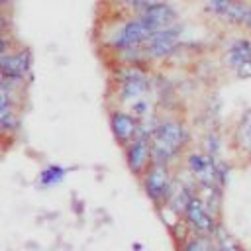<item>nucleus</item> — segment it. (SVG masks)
<instances>
[{
	"label": "nucleus",
	"instance_id": "nucleus-1",
	"mask_svg": "<svg viewBox=\"0 0 251 251\" xmlns=\"http://www.w3.org/2000/svg\"><path fill=\"white\" fill-rule=\"evenodd\" d=\"M188 129L182 120L175 116H167L163 120H157L153 131L149 133V149H151V161L169 165L175 161L182 149L188 143Z\"/></svg>",
	"mask_w": 251,
	"mask_h": 251
},
{
	"label": "nucleus",
	"instance_id": "nucleus-2",
	"mask_svg": "<svg viewBox=\"0 0 251 251\" xmlns=\"http://www.w3.org/2000/svg\"><path fill=\"white\" fill-rule=\"evenodd\" d=\"M145 194L155 206H165L169 202L171 190H173V176L169 171V165L151 161L147 169L139 175Z\"/></svg>",
	"mask_w": 251,
	"mask_h": 251
},
{
	"label": "nucleus",
	"instance_id": "nucleus-3",
	"mask_svg": "<svg viewBox=\"0 0 251 251\" xmlns=\"http://www.w3.org/2000/svg\"><path fill=\"white\" fill-rule=\"evenodd\" d=\"M180 33L182 27L178 24H171L167 27L155 29L151 31V35L143 41L141 49H143V57L145 61H159V59H167L180 41Z\"/></svg>",
	"mask_w": 251,
	"mask_h": 251
},
{
	"label": "nucleus",
	"instance_id": "nucleus-4",
	"mask_svg": "<svg viewBox=\"0 0 251 251\" xmlns=\"http://www.w3.org/2000/svg\"><path fill=\"white\" fill-rule=\"evenodd\" d=\"M33 55L29 47H12L0 53V80L27 82L31 75Z\"/></svg>",
	"mask_w": 251,
	"mask_h": 251
},
{
	"label": "nucleus",
	"instance_id": "nucleus-5",
	"mask_svg": "<svg viewBox=\"0 0 251 251\" xmlns=\"http://www.w3.org/2000/svg\"><path fill=\"white\" fill-rule=\"evenodd\" d=\"M182 220L184 224L192 229V233H204V235H212L216 229V220L212 210L206 206V202L202 200V196L198 194H190L184 208H182Z\"/></svg>",
	"mask_w": 251,
	"mask_h": 251
},
{
	"label": "nucleus",
	"instance_id": "nucleus-6",
	"mask_svg": "<svg viewBox=\"0 0 251 251\" xmlns=\"http://www.w3.org/2000/svg\"><path fill=\"white\" fill-rule=\"evenodd\" d=\"M151 35V29L139 20V18H133V20H127L126 24H122L114 35L110 37V47L120 51V49H126V47H137V45H143V41Z\"/></svg>",
	"mask_w": 251,
	"mask_h": 251
},
{
	"label": "nucleus",
	"instance_id": "nucleus-7",
	"mask_svg": "<svg viewBox=\"0 0 251 251\" xmlns=\"http://www.w3.org/2000/svg\"><path fill=\"white\" fill-rule=\"evenodd\" d=\"M186 167L192 175V178L198 182L200 188H216L218 178H216V161L206 155V153H192L186 157Z\"/></svg>",
	"mask_w": 251,
	"mask_h": 251
},
{
	"label": "nucleus",
	"instance_id": "nucleus-8",
	"mask_svg": "<svg viewBox=\"0 0 251 251\" xmlns=\"http://www.w3.org/2000/svg\"><path fill=\"white\" fill-rule=\"evenodd\" d=\"M126 147V163H127V169L133 173V175H141L147 165L151 163V149H149V137L143 135V133H135V137L124 145Z\"/></svg>",
	"mask_w": 251,
	"mask_h": 251
},
{
	"label": "nucleus",
	"instance_id": "nucleus-9",
	"mask_svg": "<svg viewBox=\"0 0 251 251\" xmlns=\"http://www.w3.org/2000/svg\"><path fill=\"white\" fill-rule=\"evenodd\" d=\"M137 126L139 122L131 112L122 110V108H114L110 112V129L120 145H127L135 137Z\"/></svg>",
	"mask_w": 251,
	"mask_h": 251
},
{
	"label": "nucleus",
	"instance_id": "nucleus-10",
	"mask_svg": "<svg viewBox=\"0 0 251 251\" xmlns=\"http://www.w3.org/2000/svg\"><path fill=\"white\" fill-rule=\"evenodd\" d=\"M137 18L151 29H161V27H167L171 24H176V10L173 6H169L167 2L159 0V2H153L151 6H147L145 10H141L137 14Z\"/></svg>",
	"mask_w": 251,
	"mask_h": 251
},
{
	"label": "nucleus",
	"instance_id": "nucleus-11",
	"mask_svg": "<svg viewBox=\"0 0 251 251\" xmlns=\"http://www.w3.org/2000/svg\"><path fill=\"white\" fill-rule=\"evenodd\" d=\"M149 75H141V76H135V78H126V80H120L118 82V98L122 102H133V100H139L143 98L147 92H149Z\"/></svg>",
	"mask_w": 251,
	"mask_h": 251
},
{
	"label": "nucleus",
	"instance_id": "nucleus-12",
	"mask_svg": "<svg viewBox=\"0 0 251 251\" xmlns=\"http://www.w3.org/2000/svg\"><path fill=\"white\" fill-rule=\"evenodd\" d=\"M247 59H251V39H247V37L233 39L226 47V51H224V63H226V67H229L233 71L241 63H245Z\"/></svg>",
	"mask_w": 251,
	"mask_h": 251
},
{
	"label": "nucleus",
	"instance_id": "nucleus-13",
	"mask_svg": "<svg viewBox=\"0 0 251 251\" xmlns=\"http://www.w3.org/2000/svg\"><path fill=\"white\" fill-rule=\"evenodd\" d=\"M22 129V110L0 106V133L6 139H14V135Z\"/></svg>",
	"mask_w": 251,
	"mask_h": 251
},
{
	"label": "nucleus",
	"instance_id": "nucleus-14",
	"mask_svg": "<svg viewBox=\"0 0 251 251\" xmlns=\"http://www.w3.org/2000/svg\"><path fill=\"white\" fill-rule=\"evenodd\" d=\"M235 145L243 151H251V110H245L241 120L237 122V127L233 131Z\"/></svg>",
	"mask_w": 251,
	"mask_h": 251
},
{
	"label": "nucleus",
	"instance_id": "nucleus-15",
	"mask_svg": "<svg viewBox=\"0 0 251 251\" xmlns=\"http://www.w3.org/2000/svg\"><path fill=\"white\" fill-rule=\"evenodd\" d=\"M247 4H249V0H231V2H227L224 6L222 14H220V20H224L227 24H233V25H241Z\"/></svg>",
	"mask_w": 251,
	"mask_h": 251
},
{
	"label": "nucleus",
	"instance_id": "nucleus-16",
	"mask_svg": "<svg viewBox=\"0 0 251 251\" xmlns=\"http://www.w3.org/2000/svg\"><path fill=\"white\" fill-rule=\"evenodd\" d=\"M180 251H218V249H216V241L212 235L194 233V235H188L180 243Z\"/></svg>",
	"mask_w": 251,
	"mask_h": 251
},
{
	"label": "nucleus",
	"instance_id": "nucleus-17",
	"mask_svg": "<svg viewBox=\"0 0 251 251\" xmlns=\"http://www.w3.org/2000/svg\"><path fill=\"white\" fill-rule=\"evenodd\" d=\"M65 175H67V171H65L63 167H59V165H49V167H45V169L39 173L37 182H39L43 188H49V186H53V184H59V182L65 178Z\"/></svg>",
	"mask_w": 251,
	"mask_h": 251
},
{
	"label": "nucleus",
	"instance_id": "nucleus-18",
	"mask_svg": "<svg viewBox=\"0 0 251 251\" xmlns=\"http://www.w3.org/2000/svg\"><path fill=\"white\" fill-rule=\"evenodd\" d=\"M220 231H222V235H216L214 237V233H212V237H214V241H216V249L218 251H241L229 237H227V233H224V229H222V226H220Z\"/></svg>",
	"mask_w": 251,
	"mask_h": 251
},
{
	"label": "nucleus",
	"instance_id": "nucleus-19",
	"mask_svg": "<svg viewBox=\"0 0 251 251\" xmlns=\"http://www.w3.org/2000/svg\"><path fill=\"white\" fill-rule=\"evenodd\" d=\"M204 2H206V10L220 18V14H222L224 6H226L227 2H231V0H204Z\"/></svg>",
	"mask_w": 251,
	"mask_h": 251
},
{
	"label": "nucleus",
	"instance_id": "nucleus-20",
	"mask_svg": "<svg viewBox=\"0 0 251 251\" xmlns=\"http://www.w3.org/2000/svg\"><path fill=\"white\" fill-rule=\"evenodd\" d=\"M233 73H235L237 78H243V80L245 78H251V59H247L245 63H241Z\"/></svg>",
	"mask_w": 251,
	"mask_h": 251
},
{
	"label": "nucleus",
	"instance_id": "nucleus-21",
	"mask_svg": "<svg viewBox=\"0 0 251 251\" xmlns=\"http://www.w3.org/2000/svg\"><path fill=\"white\" fill-rule=\"evenodd\" d=\"M0 33H12L10 31V16L6 10H0Z\"/></svg>",
	"mask_w": 251,
	"mask_h": 251
},
{
	"label": "nucleus",
	"instance_id": "nucleus-22",
	"mask_svg": "<svg viewBox=\"0 0 251 251\" xmlns=\"http://www.w3.org/2000/svg\"><path fill=\"white\" fill-rule=\"evenodd\" d=\"M241 25H243L245 29H251V0H249V4H247V10H245V16H243Z\"/></svg>",
	"mask_w": 251,
	"mask_h": 251
},
{
	"label": "nucleus",
	"instance_id": "nucleus-23",
	"mask_svg": "<svg viewBox=\"0 0 251 251\" xmlns=\"http://www.w3.org/2000/svg\"><path fill=\"white\" fill-rule=\"evenodd\" d=\"M10 4H12V0H0V10H8Z\"/></svg>",
	"mask_w": 251,
	"mask_h": 251
},
{
	"label": "nucleus",
	"instance_id": "nucleus-24",
	"mask_svg": "<svg viewBox=\"0 0 251 251\" xmlns=\"http://www.w3.org/2000/svg\"><path fill=\"white\" fill-rule=\"evenodd\" d=\"M198 2H204V0H198Z\"/></svg>",
	"mask_w": 251,
	"mask_h": 251
},
{
	"label": "nucleus",
	"instance_id": "nucleus-25",
	"mask_svg": "<svg viewBox=\"0 0 251 251\" xmlns=\"http://www.w3.org/2000/svg\"><path fill=\"white\" fill-rule=\"evenodd\" d=\"M0 151H2V147H0Z\"/></svg>",
	"mask_w": 251,
	"mask_h": 251
}]
</instances>
